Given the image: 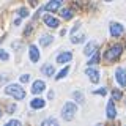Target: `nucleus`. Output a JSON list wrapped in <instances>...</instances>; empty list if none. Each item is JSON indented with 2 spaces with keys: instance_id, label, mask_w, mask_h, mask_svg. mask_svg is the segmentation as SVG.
<instances>
[{
  "instance_id": "obj_1",
  "label": "nucleus",
  "mask_w": 126,
  "mask_h": 126,
  "mask_svg": "<svg viewBox=\"0 0 126 126\" xmlns=\"http://www.w3.org/2000/svg\"><path fill=\"white\" fill-rule=\"evenodd\" d=\"M5 93L10 94V96H13L14 99H24V98H25V92H24V88L21 85H17V84H10L5 88Z\"/></svg>"
},
{
  "instance_id": "obj_2",
  "label": "nucleus",
  "mask_w": 126,
  "mask_h": 126,
  "mask_svg": "<svg viewBox=\"0 0 126 126\" xmlns=\"http://www.w3.org/2000/svg\"><path fill=\"white\" fill-rule=\"evenodd\" d=\"M76 112H77L76 104H74V102H66V104L63 106V109H62V117H63V120H66V121L73 120L74 115H76Z\"/></svg>"
},
{
  "instance_id": "obj_3",
  "label": "nucleus",
  "mask_w": 126,
  "mask_h": 126,
  "mask_svg": "<svg viewBox=\"0 0 126 126\" xmlns=\"http://www.w3.org/2000/svg\"><path fill=\"white\" fill-rule=\"evenodd\" d=\"M121 52H123V46H120V44H115V46L109 47V50L106 52V60L107 62H115V60L120 58Z\"/></svg>"
},
{
  "instance_id": "obj_4",
  "label": "nucleus",
  "mask_w": 126,
  "mask_h": 126,
  "mask_svg": "<svg viewBox=\"0 0 126 126\" xmlns=\"http://www.w3.org/2000/svg\"><path fill=\"white\" fill-rule=\"evenodd\" d=\"M109 30H110V35H112L113 38H118V36H121L123 35V25L121 24H118V22H110V27H109Z\"/></svg>"
},
{
  "instance_id": "obj_5",
  "label": "nucleus",
  "mask_w": 126,
  "mask_h": 126,
  "mask_svg": "<svg viewBox=\"0 0 126 126\" xmlns=\"http://www.w3.org/2000/svg\"><path fill=\"white\" fill-rule=\"evenodd\" d=\"M115 79L120 87H126V71L123 68H117L115 71Z\"/></svg>"
},
{
  "instance_id": "obj_6",
  "label": "nucleus",
  "mask_w": 126,
  "mask_h": 126,
  "mask_svg": "<svg viewBox=\"0 0 126 126\" xmlns=\"http://www.w3.org/2000/svg\"><path fill=\"white\" fill-rule=\"evenodd\" d=\"M44 88H46V84L43 80H35L33 85H32V93H33V94H39L41 92H44Z\"/></svg>"
},
{
  "instance_id": "obj_7",
  "label": "nucleus",
  "mask_w": 126,
  "mask_h": 126,
  "mask_svg": "<svg viewBox=\"0 0 126 126\" xmlns=\"http://www.w3.org/2000/svg\"><path fill=\"white\" fill-rule=\"evenodd\" d=\"M96 49H98V43H96V41H90L88 44L85 46L84 54L87 55V57H90V55H93L94 52H96Z\"/></svg>"
},
{
  "instance_id": "obj_8",
  "label": "nucleus",
  "mask_w": 126,
  "mask_h": 126,
  "mask_svg": "<svg viewBox=\"0 0 126 126\" xmlns=\"http://www.w3.org/2000/svg\"><path fill=\"white\" fill-rule=\"evenodd\" d=\"M44 24H46L47 27H50V29H57V27L60 25L58 19H55V17H52V16H49V14L44 16Z\"/></svg>"
},
{
  "instance_id": "obj_9",
  "label": "nucleus",
  "mask_w": 126,
  "mask_h": 126,
  "mask_svg": "<svg viewBox=\"0 0 126 126\" xmlns=\"http://www.w3.org/2000/svg\"><path fill=\"white\" fill-rule=\"evenodd\" d=\"M29 52H30V60L33 62V63H36V62L39 60V50H38V47L32 44V46L29 47Z\"/></svg>"
},
{
  "instance_id": "obj_10",
  "label": "nucleus",
  "mask_w": 126,
  "mask_h": 126,
  "mask_svg": "<svg viewBox=\"0 0 126 126\" xmlns=\"http://www.w3.org/2000/svg\"><path fill=\"white\" fill-rule=\"evenodd\" d=\"M85 74L90 77V80H92L93 84H96V82L99 80V73H98L96 69H93V68H88V69L85 71Z\"/></svg>"
},
{
  "instance_id": "obj_11",
  "label": "nucleus",
  "mask_w": 126,
  "mask_h": 126,
  "mask_svg": "<svg viewBox=\"0 0 126 126\" xmlns=\"http://www.w3.org/2000/svg\"><path fill=\"white\" fill-rule=\"evenodd\" d=\"M106 112H107V118H110V120H113V118L117 117V110H115V106H113V101L107 102V109H106Z\"/></svg>"
},
{
  "instance_id": "obj_12",
  "label": "nucleus",
  "mask_w": 126,
  "mask_h": 126,
  "mask_svg": "<svg viewBox=\"0 0 126 126\" xmlns=\"http://www.w3.org/2000/svg\"><path fill=\"white\" fill-rule=\"evenodd\" d=\"M71 58H73V54L71 52H62L57 55V63H68Z\"/></svg>"
},
{
  "instance_id": "obj_13",
  "label": "nucleus",
  "mask_w": 126,
  "mask_h": 126,
  "mask_svg": "<svg viewBox=\"0 0 126 126\" xmlns=\"http://www.w3.org/2000/svg\"><path fill=\"white\" fill-rule=\"evenodd\" d=\"M30 106H32V109H43L46 106V101L41 99V98H35V99H32Z\"/></svg>"
},
{
  "instance_id": "obj_14",
  "label": "nucleus",
  "mask_w": 126,
  "mask_h": 126,
  "mask_svg": "<svg viewBox=\"0 0 126 126\" xmlns=\"http://www.w3.org/2000/svg\"><path fill=\"white\" fill-rule=\"evenodd\" d=\"M62 2H63V0H52L50 3H47V5H46V10H47V11H52V13H54V11L58 10V6H60Z\"/></svg>"
},
{
  "instance_id": "obj_15",
  "label": "nucleus",
  "mask_w": 126,
  "mask_h": 126,
  "mask_svg": "<svg viewBox=\"0 0 126 126\" xmlns=\"http://www.w3.org/2000/svg\"><path fill=\"white\" fill-rule=\"evenodd\" d=\"M41 71H43V74H46V76H54V73H55L52 65H44L41 68Z\"/></svg>"
},
{
  "instance_id": "obj_16",
  "label": "nucleus",
  "mask_w": 126,
  "mask_h": 126,
  "mask_svg": "<svg viewBox=\"0 0 126 126\" xmlns=\"http://www.w3.org/2000/svg\"><path fill=\"white\" fill-rule=\"evenodd\" d=\"M60 14H62V17H63V19H66V21L73 17V11H71L69 8H63V10L60 11Z\"/></svg>"
},
{
  "instance_id": "obj_17",
  "label": "nucleus",
  "mask_w": 126,
  "mask_h": 126,
  "mask_svg": "<svg viewBox=\"0 0 126 126\" xmlns=\"http://www.w3.org/2000/svg\"><path fill=\"white\" fill-rule=\"evenodd\" d=\"M52 36H50V35H44V36H43L41 39H39V43H41V46H49L50 43H52Z\"/></svg>"
},
{
  "instance_id": "obj_18",
  "label": "nucleus",
  "mask_w": 126,
  "mask_h": 126,
  "mask_svg": "<svg viewBox=\"0 0 126 126\" xmlns=\"http://www.w3.org/2000/svg\"><path fill=\"white\" fill-rule=\"evenodd\" d=\"M73 98H74V99H76V101L79 102V104H84V102H85V99H84V94H82L80 92H74V93H73Z\"/></svg>"
},
{
  "instance_id": "obj_19",
  "label": "nucleus",
  "mask_w": 126,
  "mask_h": 126,
  "mask_svg": "<svg viewBox=\"0 0 126 126\" xmlns=\"http://www.w3.org/2000/svg\"><path fill=\"white\" fill-rule=\"evenodd\" d=\"M85 41V35H74L73 38H71V43H74V44H79V43Z\"/></svg>"
},
{
  "instance_id": "obj_20",
  "label": "nucleus",
  "mask_w": 126,
  "mask_h": 126,
  "mask_svg": "<svg viewBox=\"0 0 126 126\" xmlns=\"http://www.w3.org/2000/svg\"><path fill=\"white\" fill-rule=\"evenodd\" d=\"M68 73H69V66H65V68H63V69L60 71V73H58L57 76H55V79H57V80H60V79H63V77H65Z\"/></svg>"
},
{
  "instance_id": "obj_21",
  "label": "nucleus",
  "mask_w": 126,
  "mask_h": 126,
  "mask_svg": "<svg viewBox=\"0 0 126 126\" xmlns=\"http://www.w3.org/2000/svg\"><path fill=\"white\" fill-rule=\"evenodd\" d=\"M98 62H99V52H94V54H93V57L88 60V65H96Z\"/></svg>"
},
{
  "instance_id": "obj_22",
  "label": "nucleus",
  "mask_w": 126,
  "mask_h": 126,
  "mask_svg": "<svg viewBox=\"0 0 126 126\" xmlns=\"http://www.w3.org/2000/svg\"><path fill=\"white\" fill-rule=\"evenodd\" d=\"M49 125H52V126H57L58 125V121L55 120V118H47V120L43 121V126H49Z\"/></svg>"
},
{
  "instance_id": "obj_23",
  "label": "nucleus",
  "mask_w": 126,
  "mask_h": 126,
  "mask_svg": "<svg viewBox=\"0 0 126 126\" xmlns=\"http://www.w3.org/2000/svg\"><path fill=\"white\" fill-rule=\"evenodd\" d=\"M17 13H19V16H21V17H27V16H29V10H27V8H21Z\"/></svg>"
},
{
  "instance_id": "obj_24",
  "label": "nucleus",
  "mask_w": 126,
  "mask_h": 126,
  "mask_svg": "<svg viewBox=\"0 0 126 126\" xmlns=\"http://www.w3.org/2000/svg\"><path fill=\"white\" fill-rule=\"evenodd\" d=\"M112 96H113V99H121V92H120V90H113Z\"/></svg>"
},
{
  "instance_id": "obj_25",
  "label": "nucleus",
  "mask_w": 126,
  "mask_h": 126,
  "mask_svg": "<svg viewBox=\"0 0 126 126\" xmlns=\"http://www.w3.org/2000/svg\"><path fill=\"white\" fill-rule=\"evenodd\" d=\"M8 58H10V55L5 50H0V60H8Z\"/></svg>"
},
{
  "instance_id": "obj_26",
  "label": "nucleus",
  "mask_w": 126,
  "mask_h": 126,
  "mask_svg": "<svg viewBox=\"0 0 126 126\" xmlns=\"http://www.w3.org/2000/svg\"><path fill=\"white\" fill-rule=\"evenodd\" d=\"M19 125H21L19 120H10L8 121V126H19Z\"/></svg>"
},
{
  "instance_id": "obj_27",
  "label": "nucleus",
  "mask_w": 126,
  "mask_h": 126,
  "mask_svg": "<svg viewBox=\"0 0 126 126\" xmlns=\"http://www.w3.org/2000/svg\"><path fill=\"white\" fill-rule=\"evenodd\" d=\"M30 80V76L29 74H24V76H21V82L22 84H25V82H29Z\"/></svg>"
},
{
  "instance_id": "obj_28",
  "label": "nucleus",
  "mask_w": 126,
  "mask_h": 126,
  "mask_svg": "<svg viewBox=\"0 0 126 126\" xmlns=\"http://www.w3.org/2000/svg\"><path fill=\"white\" fill-rule=\"evenodd\" d=\"M94 93H96V94H102V96H104V94L107 93V92H106V88H101V90H96Z\"/></svg>"
},
{
  "instance_id": "obj_29",
  "label": "nucleus",
  "mask_w": 126,
  "mask_h": 126,
  "mask_svg": "<svg viewBox=\"0 0 126 126\" xmlns=\"http://www.w3.org/2000/svg\"><path fill=\"white\" fill-rule=\"evenodd\" d=\"M30 5H33V6H36V5H38V0H30Z\"/></svg>"
},
{
  "instance_id": "obj_30",
  "label": "nucleus",
  "mask_w": 126,
  "mask_h": 126,
  "mask_svg": "<svg viewBox=\"0 0 126 126\" xmlns=\"http://www.w3.org/2000/svg\"><path fill=\"white\" fill-rule=\"evenodd\" d=\"M0 117H2V112H0Z\"/></svg>"
},
{
  "instance_id": "obj_31",
  "label": "nucleus",
  "mask_w": 126,
  "mask_h": 126,
  "mask_svg": "<svg viewBox=\"0 0 126 126\" xmlns=\"http://www.w3.org/2000/svg\"><path fill=\"white\" fill-rule=\"evenodd\" d=\"M106 2H110V0H106Z\"/></svg>"
}]
</instances>
